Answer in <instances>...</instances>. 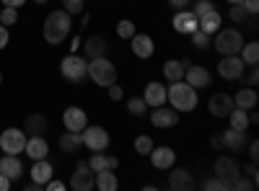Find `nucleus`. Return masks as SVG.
<instances>
[{
	"label": "nucleus",
	"instance_id": "obj_1",
	"mask_svg": "<svg viewBox=\"0 0 259 191\" xmlns=\"http://www.w3.org/2000/svg\"><path fill=\"white\" fill-rule=\"evenodd\" d=\"M41 31H45V41H47V44H52V47L62 44V41L70 36V31H73L70 13L68 11H52L45 18V29H41Z\"/></svg>",
	"mask_w": 259,
	"mask_h": 191
},
{
	"label": "nucleus",
	"instance_id": "obj_2",
	"mask_svg": "<svg viewBox=\"0 0 259 191\" xmlns=\"http://www.w3.org/2000/svg\"><path fill=\"white\" fill-rule=\"evenodd\" d=\"M166 101H171V109L182 114L197 109V88H192L187 80H177L166 88Z\"/></svg>",
	"mask_w": 259,
	"mask_h": 191
},
{
	"label": "nucleus",
	"instance_id": "obj_3",
	"mask_svg": "<svg viewBox=\"0 0 259 191\" xmlns=\"http://www.w3.org/2000/svg\"><path fill=\"white\" fill-rule=\"evenodd\" d=\"M89 78L101 88H109L112 83H117V68L112 59L106 57H96V59H89Z\"/></svg>",
	"mask_w": 259,
	"mask_h": 191
},
{
	"label": "nucleus",
	"instance_id": "obj_4",
	"mask_svg": "<svg viewBox=\"0 0 259 191\" xmlns=\"http://www.w3.org/2000/svg\"><path fill=\"white\" fill-rule=\"evenodd\" d=\"M212 47L218 49L223 57L226 54H239L241 47H244V36L239 29H218L215 31V39H212Z\"/></svg>",
	"mask_w": 259,
	"mask_h": 191
},
{
	"label": "nucleus",
	"instance_id": "obj_5",
	"mask_svg": "<svg viewBox=\"0 0 259 191\" xmlns=\"http://www.w3.org/2000/svg\"><path fill=\"white\" fill-rule=\"evenodd\" d=\"M60 73L65 80H70V83H83L85 78H89V59L80 57L78 52L68 54L62 62H60Z\"/></svg>",
	"mask_w": 259,
	"mask_h": 191
},
{
	"label": "nucleus",
	"instance_id": "obj_6",
	"mask_svg": "<svg viewBox=\"0 0 259 191\" xmlns=\"http://www.w3.org/2000/svg\"><path fill=\"white\" fill-rule=\"evenodd\" d=\"M24 147H26V132L24 130L11 126V130H6L0 135V150L6 155H18V153H24Z\"/></svg>",
	"mask_w": 259,
	"mask_h": 191
},
{
	"label": "nucleus",
	"instance_id": "obj_7",
	"mask_svg": "<svg viewBox=\"0 0 259 191\" xmlns=\"http://www.w3.org/2000/svg\"><path fill=\"white\" fill-rule=\"evenodd\" d=\"M215 176L223 181V188H233V181L241 176V165L236 163L233 158H218L215 160Z\"/></svg>",
	"mask_w": 259,
	"mask_h": 191
},
{
	"label": "nucleus",
	"instance_id": "obj_8",
	"mask_svg": "<svg viewBox=\"0 0 259 191\" xmlns=\"http://www.w3.org/2000/svg\"><path fill=\"white\" fill-rule=\"evenodd\" d=\"M80 135H83V145L89 147L91 153H99V150L109 147V132H106L104 126H85Z\"/></svg>",
	"mask_w": 259,
	"mask_h": 191
},
{
	"label": "nucleus",
	"instance_id": "obj_9",
	"mask_svg": "<svg viewBox=\"0 0 259 191\" xmlns=\"http://www.w3.org/2000/svg\"><path fill=\"white\" fill-rule=\"evenodd\" d=\"M244 59L239 57V54H226L221 62H218V75L223 78V80H239V78H244Z\"/></svg>",
	"mask_w": 259,
	"mask_h": 191
},
{
	"label": "nucleus",
	"instance_id": "obj_10",
	"mask_svg": "<svg viewBox=\"0 0 259 191\" xmlns=\"http://www.w3.org/2000/svg\"><path fill=\"white\" fill-rule=\"evenodd\" d=\"M68 188H73V191H91L94 188V171L89 168V163H78L75 165Z\"/></svg>",
	"mask_w": 259,
	"mask_h": 191
},
{
	"label": "nucleus",
	"instance_id": "obj_11",
	"mask_svg": "<svg viewBox=\"0 0 259 191\" xmlns=\"http://www.w3.org/2000/svg\"><path fill=\"white\" fill-rule=\"evenodd\" d=\"M62 124H65V130H70V132H83L85 126H89V116H85V111L80 106H68L62 114Z\"/></svg>",
	"mask_w": 259,
	"mask_h": 191
},
{
	"label": "nucleus",
	"instance_id": "obj_12",
	"mask_svg": "<svg viewBox=\"0 0 259 191\" xmlns=\"http://www.w3.org/2000/svg\"><path fill=\"white\" fill-rule=\"evenodd\" d=\"M148 158H150V163H153V168H158V171H168V168H174V163H177V153L166 145H161V147L153 145V150L148 153Z\"/></svg>",
	"mask_w": 259,
	"mask_h": 191
},
{
	"label": "nucleus",
	"instance_id": "obj_13",
	"mask_svg": "<svg viewBox=\"0 0 259 191\" xmlns=\"http://www.w3.org/2000/svg\"><path fill=\"white\" fill-rule=\"evenodd\" d=\"M233 109H236V106H233V96H228V93H215L207 101V111L212 116H218V119H226Z\"/></svg>",
	"mask_w": 259,
	"mask_h": 191
},
{
	"label": "nucleus",
	"instance_id": "obj_14",
	"mask_svg": "<svg viewBox=\"0 0 259 191\" xmlns=\"http://www.w3.org/2000/svg\"><path fill=\"white\" fill-rule=\"evenodd\" d=\"M179 121V111L177 109H166V106H156V111H150V124L166 130V126H177Z\"/></svg>",
	"mask_w": 259,
	"mask_h": 191
},
{
	"label": "nucleus",
	"instance_id": "obj_15",
	"mask_svg": "<svg viewBox=\"0 0 259 191\" xmlns=\"http://www.w3.org/2000/svg\"><path fill=\"white\" fill-rule=\"evenodd\" d=\"M24 153H26L31 160H41V158H47V155H50V145H47L45 135L26 137V147H24Z\"/></svg>",
	"mask_w": 259,
	"mask_h": 191
},
{
	"label": "nucleus",
	"instance_id": "obj_16",
	"mask_svg": "<svg viewBox=\"0 0 259 191\" xmlns=\"http://www.w3.org/2000/svg\"><path fill=\"white\" fill-rule=\"evenodd\" d=\"M184 80L192 88H205V86H210V70L202 65H189L184 70Z\"/></svg>",
	"mask_w": 259,
	"mask_h": 191
},
{
	"label": "nucleus",
	"instance_id": "obj_17",
	"mask_svg": "<svg viewBox=\"0 0 259 191\" xmlns=\"http://www.w3.org/2000/svg\"><path fill=\"white\" fill-rule=\"evenodd\" d=\"M133 54L135 57H140V59H148V57H153V52H156V44H153V39H150L148 34H135L133 39Z\"/></svg>",
	"mask_w": 259,
	"mask_h": 191
},
{
	"label": "nucleus",
	"instance_id": "obj_18",
	"mask_svg": "<svg viewBox=\"0 0 259 191\" xmlns=\"http://www.w3.org/2000/svg\"><path fill=\"white\" fill-rule=\"evenodd\" d=\"M174 31H179V34H192V31H197V16H194L192 11H177V16H174Z\"/></svg>",
	"mask_w": 259,
	"mask_h": 191
},
{
	"label": "nucleus",
	"instance_id": "obj_19",
	"mask_svg": "<svg viewBox=\"0 0 259 191\" xmlns=\"http://www.w3.org/2000/svg\"><path fill=\"white\" fill-rule=\"evenodd\" d=\"M83 52H85V59L106 57V52H109V44H106L104 36H91V39L83 41Z\"/></svg>",
	"mask_w": 259,
	"mask_h": 191
},
{
	"label": "nucleus",
	"instance_id": "obj_20",
	"mask_svg": "<svg viewBox=\"0 0 259 191\" xmlns=\"http://www.w3.org/2000/svg\"><path fill=\"white\" fill-rule=\"evenodd\" d=\"M143 101H145L148 106H153V109H156V106H163V103H166V86H163V83H156V80L148 83Z\"/></svg>",
	"mask_w": 259,
	"mask_h": 191
},
{
	"label": "nucleus",
	"instance_id": "obj_21",
	"mask_svg": "<svg viewBox=\"0 0 259 191\" xmlns=\"http://www.w3.org/2000/svg\"><path fill=\"white\" fill-rule=\"evenodd\" d=\"M94 188H99V191H117V188H119L117 173L109 171V168L96 171V173H94Z\"/></svg>",
	"mask_w": 259,
	"mask_h": 191
},
{
	"label": "nucleus",
	"instance_id": "obj_22",
	"mask_svg": "<svg viewBox=\"0 0 259 191\" xmlns=\"http://www.w3.org/2000/svg\"><path fill=\"white\" fill-rule=\"evenodd\" d=\"M168 188H174V191L194 188V178H192V173L187 171V168H177V171H171V173H168Z\"/></svg>",
	"mask_w": 259,
	"mask_h": 191
},
{
	"label": "nucleus",
	"instance_id": "obj_23",
	"mask_svg": "<svg viewBox=\"0 0 259 191\" xmlns=\"http://www.w3.org/2000/svg\"><path fill=\"white\" fill-rule=\"evenodd\" d=\"M52 163L47 160V158H41V160H34V165H31V181L34 183H39V186H45L50 178H52Z\"/></svg>",
	"mask_w": 259,
	"mask_h": 191
},
{
	"label": "nucleus",
	"instance_id": "obj_24",
	"mask_svg": "<svg viewBox=\"0 0 259 191\" xmlns=\"http://www.w3.org/2000/svg\"><path fill=\"white\" fill-rule=\"evenodd\" d=\"M0 173L8 176L11 181L21 178V173H24V165H21L18 155H3V158H0Z\"/></svg>",
	"mask_w": 259,
	"mask_h": 191
},
{
	"label": "nucleus",
	"instance_id": "obj_25",
	"mask_svg": "<svg viewBox=\"0 0 259 191\" xmlns=\"http://www.w3.org/2000/svg\"><path fill=\"white\" fill-rule=\"evenodd\" d=\"M119 165V158L117 155H104V150H99V153H94L91 158H89V168L96 173V171H104V168H109V171H114V168Z\"/></svg>",
	"mask_w": 259,
	"mask_h": 191
},
{
	"label": "nucleus",
	"instance_id": "obj_26",
	"mask_svg": "<svg viewBox=\"0 0 259 191\" xmlns=\"http://www.w3.org/2000/svg\"><path fill=\"white\" fill-rule=\"evenodd\" d=\"M246 132H241V130H228L223 132V147H228L231 153H239V150H244V145H246Z\"/></svg>",
	"mask_w": 259,
	"mask_h": 191
},
{
	"label": "nucleus",
	"instance_id": "obj_27",
	"mask_svg": "<svg viewBox=\"0 0 259 191\" xmlns=\"http://www.w3.org/2000/svg\"><path fill=\"white\" fill-rule=\"evenodd\" d=\"M256 103H259V96H256V91H254L251 86L241 88L239 93L233 96V106H236V109H244V111H249V109H254Z\"/></svg>",
	"mask_w": 259,
	"mask_h": 191
},
{
	"label": "nucleus",
	"instance_id": "obj_28",
	"mask_svg": "<svg viewBox=\"0 0 259 191\" xmlns=\"http://www.w3.org/2000/svg\"><path fill=\"white\" fill-rule=\"evenodd\" d=\"M57 145H60V150H62V153H78L80 147H83V135L68 130V132H62V135H60Z\"/></svg>",
	"mask_w": 259,
	"mask_h": 191
},
{
	"label": "nucleus",
	"instance_id": "obj_29",
	"mask_svg": "<svg viewBox=\"0 0 259 191\" xmlns=\"http://www.w3.org/2000/svg\"><path fill=\"white\" fill-rule=\"evenodd\" d=\"M223 26V21H221V13L218 11H207V13H202L200 18H197V29H202L205 34H215V31H218Z\"/></svg>",
	"mask_w": 259,
	"mask_h": 191
},
{
	"label": "nucleus",
	"instance_id": "obj_30",
	"mask_svg": "<svg viewBox=\"0 0 259 191\" xmlns=\"http://www.w3.org/2000/svg\"><path fill=\"white\" fill-rule=\"evenodd\" d=\"M24 132H26V137L45 135V132H47V119L41 116V114H31V116H26V121H24Z\"/></svg>",
	"mask_w": 259,
	"mask_h": 191
},
{
	"label": "nucleus",
	"instance_id": "obj_31",
	"mask_svg": "<svg viewBox=\"0 0 259 191\" xmlns=\"http://www.w3.org/2000/svg\"><path fill=\"white\" fill-rule=\"evenodd\" d=\"M163 78L168 83H177V80H184V68L179 59H166L163 62Z\"/></svg>",
	"mask_w": 259,
	"mask_h": 191
},
{
	"label": "nucleus",
	"instance_id": "obj_32",
	"mask_svg": "<svg viewBox=\"0 0 259 191\" xmlns=\"http://www.w3.org/2000/svg\"><path fill=\"white\" fill-rule=\"evenodd\" d=\"M226 119H228V124H231V130H241V132L249 130V114H246L244 109H233Z\"/></svg>",
	"mask_w": 259,
	"mask_h": 191
},
{
	"label": "nucleus",
	"instance_id": "obj_33",
	"mask_svg": "<svg viewBox=\"0 0 259 191\" xmlns=\"http://www.w3.org/2000/svg\"><path fill=\"white\" fill-rule=\"evenodd\" d=\"M239 57L244 59V65H256V62H259V44H256V41L244 44L241 52H239Z\"/></svg>",
	"mask_w": 259,
	"mask_h": 191
},
{
	"label": "nucleus",
	"instance_id": "obj_34",
	"mask_svg": "<svg viewBox=\"0 0 259 191\" xmlns=\"http://www.w3.org/2000/svg\"><path fill=\"white\" fill-rule=\"evenodd\" d=\"M117 34H119V39H133L138 34V29H135V24L130 18H122L117 24Z\"/></svg>",
	"mask_w": 259,
	"mask_h": 191
},
{
	"label": "nucleus",
	"instance_id": "obj_35",
	"mask_svg": "<svg viewBox=\"0 0 259 191\" xmlns=\"http://www.w3.org/2000/svg\"><path fill=\"white\" fill-rule=\"evenodd\" d=\"M228 18L233 21V24H244V21L249 18V13H246L244 3H233V6H231V11H228Z\"/></svg>",
	"mask_w": 259,
	"mask_h": 191
},
{
	"label": "nucleus",
	"instance_id": "obj_36",
	"mask_svg": "<svg viewBox=\"0 0 259 191\" xmlns=\"http://www.w3.org/2000/svg\"><path fill=\"white\" fill-rule=\"evenodd\" d=\"M189 36H192V44H194V49H207V47H210V34H205L202 29L192 31Z\"/></svg>",
	"mask_w": 259,
	"mask_h": 191
},
{
	"label": "nucleus",
	"instance_id": "obj_37",
	"mask_svg": "<svg viewBox=\"0 0 259 191\" xmlns=\"http://www.w3.org/2000/svg\"><path fill=\"white\" fill-rule=\"evenodd\" d=\"M16 21H18V8H0V24H3V26H13L16 24Z\"/></svg>",
	"mask_w": 259,
	"mask_h": 191
},
{
	"label": "nucleus",
	"instance_id": "obj_38",
	"mask_svg": "<svg viewBox=\"0 0 259 191\" xmlns=\"http://www.w3.org/2000/svg\"><path fill=\"white\" fill-rule=\"evenodd\" d=\"M127 111L133 114V116H143V114L148 111V103H145L143 98H130V101H127Z\"/></svg>",
	"mask_w": 259,
	"mask_h": 191
},
{
	"label": "nucleus",
	"instance_id": "obj_39",
	"mask_svg": "<svg viewBox=\"0 0 259 191\" xmlns=\"http://www.w3.org/2000/svg\"><path fill=\"white\" fill-rule=\"evenodd\" d=\"M150 150H153V140H150V137L143 135V137L135 140V153H138V155H148Z\"/></svg>",
	"mask_w": 259,
	"mask_h": 191
},
{
	"label": "nucleus",
	"instance_id": "obj_40",
	"mask_svg": "<svg viewBox=\"0 0 259 191\" xmlns=\"http://www.w3.org/2000/svg\"><path fill=\"white\" fill-rule=\"evenodd\" d=\"M233 188H236V191H254V188H256V181H251L249 176H244V178L239 176V178L233 181Z\"/></svg>",
	"mask_w": 259,
	"mask_h": 191
},
{
	"label": "nucleus",
	"instance_id": "obj_41",
	"mask_svg": "<svg viewBox=\"0 0 259 191\" xmlns=\"http://www.w3.org/2000/svg\"><path fill=\"white\" fill-rule=\"evenodd\" d=\"M83 0H62V8L68 11L70 16H78V13H83Z\"/></svg>",
	"mask_w": 259,
	"mask_h": 191
},
{
	"label": "nucleus",
	"instance_id": "obj_42",
	"mask_svg": "<svg viewBox=\"0 0 259 191\" xmlns=\"http://www.w3.org/2000/svg\"><path fill=\"white\" fill-rule=\"evenodd\" d=\"M207 11H215V6L210 3V0H197V3H194V11H192V13L200 18V16H202V13H207Z\"/></svg>",
	"mask_w": 259,
	"mask_h": 191
},
{
	"label": "nucleus",
	"instance_id": "obj_43",
	"mask_svg": "<svg viewBox=\"0 0 259 191\" xmlns=\"http://www.w3.org/2000/svg\"><path fill=\"white\" fill-rule=\"evenodd\" d=\"M202 188H207V191H226V188H223V181H221L218 176H212V178L202 181Z\"/></svg>",
	"mask_w": 259,
	"mask_h": 191
},
{
	"label": "nucleus",
	"instance_id": "obj_44",
	"mask_svg": "<svg viewBox=\"0 0 259 191\" xmlns=\"http://www.w3.org/2000/svg\"><path fill=\"white\" fill-rule=\"evenodd\" d=\"M109 98H112V101H122V98H124V88L117 86V83H112V86H109Z\"/></svg>",
	"mask_w": 259,
	"mask_h": 191
},
{
	"label": "nucleus",
	"instance_id": "obj_45",
	"mask_svg": "<svg viewBox=\"0 0 259 191\" xmlns=\"http://www.w3.org/2000/svg\"><path fill=\"white\" fill-rule=\"evenodd\" d=\"M241 3H244V8H246L249 16H256L259 13V0H241Z\"/></svg>",
	"mask_w": 259,
	"mask_h": 191
},
{
	"label": "nucleus",
	"instance_id": "obj_46",
	"mask_svg": "<svg viewBox=\"0 0 259 191\" xmlns=\"http://www.w3.org/2000/svg\"><path fill=\"white\" fill-rule=\"evenodd\" d=\"M8 41H11L8 26H3V24H0V49H6V47H8Z\"/></svg>",
	"mask_w": 259,
	"mask_h": 191
},
{
	"label": "nucleus",
	"instance_id": "obj_47",
	"mask_svg": "<svg viewBox=\"0 0 259 191\" xmlns=\"http://www.w3.org/2000/svg\"><path fill=\"white\" fill-rule=\"evenodd\" d=\"M241 173H244V176H249L251 181H256V178H259V171H256V163H249V165L244 168Z\"/></svg>",
	"mask_w": 259,
	"mask_h": 191
},
{
	"label": "nucleus",
	"instance_id": "obj_48",
	"mask_svg": "<svg viewBox=\"0 0 259 191\" xmlns=\"http://www.w3.org/2000/svg\"><path fill=\"white\" fill-rule=\"evenodd\" d=\"M249 68H251V70H249V75H246V83L254 88V86H256V80H259V73H256V65H249Z\"/></svg>",
	"mask_w": 259,
	"mask_h": 191
},
{
	"label": "nucleus",
	"instance_id": "obj_49",
	"mask_svg": "<svg viewBox=\"0 0 259 191\" xmlns=\"http://www.w3.org/2000/svg\"><path fill=\"white\" fill-rule=\"evenodd\" d=\"M45 188H50V191H65V188H68V186H65L62 181H52V178H50V181L45 183Z\"/></svg>",
	"mask_w": 259,
	"mask_h": 191
},
{
	"label": "nucleus",
	"instance_id": "obj_50",
	"mask_svg": "<svg viewBox=\"0 0 259 191\" xmlns=\"http://www.w3.org/2000/svg\"><path fill=\"white\" fill-rule=\"evenodd\" d=\"M249 158H251V163H256V160H259V142H256V140L249 145Z\"/></svg>",
	"mask_w": 259,
	"mask_h": 191
},
{
	"label": "nucleus",
	"instance_id": "obj_51",
	"mask_svg": "<svg viewBox=\"0 0 259 191\" xmlns=\"http://www.w3.org/2000/svg\"><path fill=\"white\" fill-rule=\"evenodd\" d=\"M189 3H192V0H168V6H171V8H177V11L189 8Z\"/></svg>",
	"mask_w": 259,
	"mask_h": 191
},
{
	"label": "nucleus",
	"instance_id": "obj_52",
	"mask_svg": "<svg viewBox=\"0 0 259 191\" xmlns=\"http://www.w3.org/2000/svg\"><path fill=\"white\" fill-rule=\"evenodd\" d=\"M210 145L215 147V150H221V147H223V135H212L210 137Z\"/></svg>",
	"mask_w": 259,
	"mask_h": 191
},
{
	"label": "nucleus",
	"instance_id": "obj_53",
	"mask_svg": "<svg viewBox=\"0 0 259 191\" xmlns=\"http://www.w3.org/2000/svg\"><path fill=\"white\" fill-rule=\"evenodd\" d=\"M8 188H11V178L0 173V191H8Z\"/></svg>",
	"mask_w": 259,
	"mask_h": 191
},
{
	"label": "nucleus",
	"instance_id": "obj_54",
	"mask_svg": "<svg viewBox=\"0 0 259 191\" xmlns=\"http://www.w3.org/2000/svg\"><path fill=\"white\" fill-rule=\"evenodd\" d=\"M26 0H3V6H8V8H21Z\"/></svg>",
	"mask_w": 259,
	"mask_h": 191
},
{
	"label": "nucleus",
	"instance_id": "obj_55",
	"mask_svg": "<svg viewBox=\"0 0 259 191\" xmlns=\"http://www.w3.org/2000/svg\"><path fill=\"white\" fill-rule=\"evenodd\" d=\"M70 49H73V52H78V49H80V39H78V36L73 39V44H70Z\"/></svg>",
	"mask_w": 259,
	"mask_h": 191
},
{
	"label": "nucleus",
	"instance_id": "obj_56",
	"mask_svg": "<svg viewBox=\"0 0 259 191\" xmlns=\"http://www.w3.org/2000/svg\"><path fill=\"white\" fill-rule=\"evenodd\" d=\"M259 121V114H249V124H256Z\"/></svg>",
	"mask_w": 259,
	"mask_h": 191
},
{
	"label": "nucleus",
	"instance_id": "obj_57",
	"mask_svg": "<svg viewBox=\"0 0 259 191\" xmlns=\"http://www.w3.org/2000/svg\"><path fill=\"white\" fill-rule=\"evenodd\" d=\"M226 3H231V6H233V3H241V0H226Z\"/></svg>",
	"mask_w": 259,
	"mask_h": 191
},
{
	"label": "nucleus",
	"instance_id": "obj_58",
	"mask_svg": "<svg viewBox=\"0 0 259 191\" xmlns=\"http://www.w3.org/2000/svg\"><path fill=\"white\" fill-rule=\"evenodd\" d=\"M36 3H41V6H45V3H47V0H36Z\"/></svg>",
	"mask_w": 259,
	"mask_h": 191
},
{
	"label": "nucleus",
	"instance_id": "obj_59",
	"mask_svg": "<svg viewBox=\"0 0 259 191\" xmlns=\"http://www.w3.org/2000/svg\"><path fill=\"white\" fill-rule=\"evenodd\" d=\"M0 86H3V73H0Z\"/></svg>",
	"mask_w": 259,
	"mask_h": 191
}]
</instances>
